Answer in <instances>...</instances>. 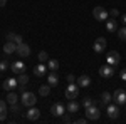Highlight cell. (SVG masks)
I'll list each match as a JSON object with an SVG mask.
<instances>
[{
  "label": "cell",
  "instance_id": "obj_15",
  "mask_svg": "<svg viewBox=\"0 0 126 124\" xmlns=\"http://www.w3.org/2000/svg\"><path fill=\"white\" fill-rule=\"evenodd\" d=\"M47 84H49L50 87L59 86V76H57V72H52V70H49V74H47Z\"/></svg>",
  "mask_w": 126,
  "mask_h": 124
},
{
  "label": "cell",
  "instance_id": "obj_2",
  "mask_svg": "<svg viewBox=\"0 0 126 124\" xmlns=\"http://www.w3.org/2000/svg\"><path fill=\"white\" fill-rule=\"evenodd\" d=\"M93 17L96 20H99V22H104V20H108V17H109V12H108L104 7L97 5V7L93 9Z\"/></svg>",
  "mask_w": 126,
  "mask_h": 124
},
{
  "label": "cell",
  "instance_id": "obj_36",
  "mask_svg": "<svg viewBox=\"0 0 126 124\" xmlns=\"http://www.w3.org/2000/svg\"><path fill=\"white\" fill-rule=\"evenodd\" d=\"M119 77H121L123 81H126V69H123V70L119 72Z\"/></svg>",
  "mask_w": 126,
  "mask_h": 124
},
{
  "label": "cell",
  "instance_id": "obj_10",
  "mask_svg": "<svg viewBox=\"0 0 126 124\" xmlns=\"http://www.w3.org/2000/svg\"><path fill=\"white\" fill-rule=\"evenodd\" d=\"M50 112H52V116L61 117L62 114H66V107H64V104H61V102H56V104L50 106Z\"/></svg>",
  "mask_w": 126,
  "mask_h": 124
},
{
  "label": "cell",
  "instance_id": "obj_4",
  "mask_svg": "<svg viewBox=\"0 0 126 124\" xmlns=\"http://www.w3.org/2000/svg\"><path fill=\"white\" fill-rule=\"evenodd\" d=\"M99 116H101V112H99V106L93 104V106H89V107H86V117L89 119V121H97Z\"/></svg>",
  "mask_w": 126,
  "mask_h": 124
},
{
  "label": "cell",
  "instance_id": "obj_26",
  "mask_svg": "<svg viewBox=\"0 0 126 124\" xmlns=\"http://www.w3.org/2000/svg\"><path fill=\"white\" fill-rule=\"evenodd\" d=\"M37 59H39V62H47L49 60V54L46 52V50H40L39 55H37Z\"/></svg>",
  "mask_w": 126,
  "mask_h": 124
},
{
  "label": "cell",
  "instance_id": "obj_28",
  "mask_svg": "<svg viewBox=\"0 0 126 124\" xmlns=\"http://www.w3.org/2000/svg\"><path fill=\"white\" fill-rule=\"evenodd\" d=\"M93 104H94V99H93V97H84V99H82V106H84V109L89 107V106H93Z\"/></svg>",
  "mask_w": 126,
  "mask_h": 124
},
{
  "label": "cell",
  "instance_id": "obj_35",
  "mask_svg": "<svg viewBox=\"0 0 126 124\" xmlns=\"http://www.w3.org/2000/svg\"><path fill=\"white\" fill-rule=\"evenodd\" d=\"M87 121H89L87 117H81V119H78L76 123H78V124H84V123H87Z\"/></svg>",
  "mask_w": 126,
  "mask_h": 124
},
{
  "label": "cell",
  "instance_id": "obj_33",
  "mask_svg": "<svg viewBox=\"0 0 126 124\" xmlns=\"http://www.w3.org/2000/svg\"><path fill=\"white\" fill-rule=\"evenodd\" d=\"M15 35H17L15 32H9L7 34V40H15Z\"/></svg>",
  "mask_w": 126,
  "mask_h": 124
},
{
  "label": "cell",
  "instance_id": "obj_21",
  "mask_svg": "<svg viewBox=\"0 0 126 124\" xmlns=\"http://www.w3.org/2000/svg\"><path fill=\"white\" fill-rule=\"evenodd\" d=\"M47 69L52 70V72H57L59 70V60H56V59H49L47 60Z\"/></svg>",
  "mask_w": 126,
  "mask_h": 124
},
{
  "label": "cell",
  "instance_id": "obj_13",
  "mask_svg": "<svg viewBox=\"0 0 126 124\" xmlns=\"http://www.w3.org/2000/svg\"><path fill=\"white\" fill-rule=\"evenodd\" d=\"M25 117L29 119V121H37L40 117V111L35 107V106H32V107H29V111L25 112Z\"/></svg>",
  "mask_w": 126,
  "mask_h": 124
},
{
  "label": "cell",
  "instance_id": "obj_22",
  "mask_svg": "<svg viewBox=\"0 0 126 124\" xmlns=\"http://www.w3.org/2000/svg\"><path fill=\"white\" fill-rule=\"evenodd\" d=\"M79 111V104L72 99V101H69V104H67V112H71V114H74V112H78Z\"/></svg>",
  "mask_w": 126,
  "mask_h": 124
},
{
  "label": "cell",
  "instance_id": "obj_5",
  "mask_svg": "<svg viewBox=\"0 0 126 124\" xmlns=\"http://www.w3.org/2000/svg\"><path fill=\"white\" fill-rule=\"evenodd\" d=\"M113 101H114L118 106H126V91L116 89L114 94H113Z\"/></svg>",
  "mask_w": 126,
  "mask_h": 124
},
{
  "label": "cell",
  "instance_id": "obj_16",
  "mask_svg": "<svg viewBox=\"0 0 126 124\" xmlns=\"http://www.w3.org/2000/svg\"><path fill=\"white\" fill-rule=\"evenodd\" d=\"M3 52H5L7 55L14 54V52H17V44H15L14 40H7L5 45H3Z\"/></svg>",
  "mask_w": 126,
  "mask_h": 124
},
{
  "label": "cell",
  "instance_id": "obj_14",
  "mask_svg": "<svg viewBox=\"0 0 126 124\" xmlns=\"http://www.w3.org/2000/svg\"><path fill=\"white\" fill-rule=\"evenodd\" d=\"M17 54H19L20 57H29L30 55V47L25 44V42L17 44Z\"/></svg>",
  "mask_w": 126,
  "mask_h": 124
},
{
  "label": "cell",
  "instance_id": "obj_11",
  "mask_svg": "<svg viewBox=\"0 0 126 124\" xmlns=\"http://www.w3.org/2000/svg\"><path fill=\"white\" fill-rule=\"evenodd\" d=\"M10 70L14 74H22V72H25V64L22 60H15V62L10 64Z\"/></svg>",
  "mask_w": 126,
  "mask_h": 124
},
{
  "label": "cell",
  "instance_id": "obj_31",
  "mask_svg": "<svg viewBox=\"0 0 126 124\" xmlns=\"http://www.w3.org/2000/svg\"><path fill=\"white\" fill-rule=\"evenodd\" d=\"M7 67H9V62L3 59V60H0V70L3 72V70H7Z\"/></svg>",
  "mask_w": 126,
  "mask_h": 124
},
{
  "label": "cell",
  "instance_id": "obj_29",
  "mask_svg": "<svg viewBox=\"0 0 126 124\" xmlns=\"http://www.w3.org/2000/svg\"><path fill=\"white\" fill-rule=\"evenodd\" d=\"M10 112L19 114V112H22V109H20V106H17V104H10Z\"/></svg>",
  "mask_w": 126,
  "mask_h": 124
},
{
  "label": "cell",
  "instance_id": "obj_8",
  "mask_svg": "<svg viewBox=\"0 0 126 124\" xmlns=\"http://www.w3.org/2000/svg\"><path fill=\"white\" fill-rule=\"evenodd\" d=\"M114 74V67L109 66V64H104V66L99 67V76L104 77V79H109V77H113Z\"/></svg>",
  "mask_w": 126,
  "mask_h": 124
},
{
  "label": "cell",
  "instance_id": "obj_25",
  "mask_svg": "<svg viewBox=\"0 0 126 124\" xmlns=\"http://www.w3.org/2000/svg\"><path fill=\"white\" fill-rule=\"evenodd\" d=\"M17 81H19V84L25 86V84L29 82V76H27L25 72H22V74H19V79H17Z\"/></svg>",
  "mask_w": 126,
  "mask_h": 124
},
{
  "label": "cell",
  "instance_id": "obj_40",
  "mask_svg": "<svg viewBox=\"0 0 126 124\" xmlns=\"http://www.w3.org/2000/svg\"><path fill=\"white\" fill-rule=\"evenodd\" d=\"M5 3H7V0H0V7H5Z\"/></svg>",
  "mask_w": 126,
  "mask_h": 124
},
{
  "label": "cell",
  "instance_id": "obj_7",
  "mask_svg": "<svg viewBox=\"0 0 126 124\" xmlns=\"http://www.w3.org/2000/svg\"><path fill=\"white\" fill-rule=\"evenodd\" d=\"M2 87H3V91L10 92V91H14V89H17V87H19V81H17L15 77H9V79H5V81H3Z\"/></svg>",
  "mask_w": 126,
  "mask_h": 124
},
{
  "label": "cell",
  "instance_id": "obj_23",
  "mask_svg": "<svg viewBox=\"0 0 126 124\" xmlns=\"http://www.w3.org/2000/svg\"><path fill=\"white\" fill-rule=\"evenodd\" d=\"M17 101H19V94H15L14 91H10L9 94H7V102L9 104H17Z\"/></svg>",
  "mask_w": 126,
  "mask_h": 124
},
{
  "label": "cell",
  "instance_id": "obj_39",
  "mask_svg": "<svg viewBox=\"0 0 126 124\" xmlns=\"http://www.w3.org/2000/svg\"><path fill=\"white\" fill-rule=\"evenodd\" d=\"M121 22L126 25V14H123V15H121Z\"/></svg>",
  "mask_w": 126,
  "mask_h": 124
},
{
  "label": "cell",
  "instance_id": "obj_1",
  "mask_svg": "<svg viewBox=\"0 0 126 124\" xmlns=\"http://www.w3.org/2000/svg\"><path fill=\"white\" fill-rule=\"evenodd\" d=\"M20 101H22V106H25V107H32V106H35L37 102V97L34 92H22L20 94Z\"/></svg>",
  "mask_w": 126,
  "mask_h": 124
},
{
  "label": "cell",
  "instance_id": "obj_37",
  "mask_svg": "<svg viewBox=\"0 0 126 124\" xmlns=\"http://www.w3.org/2000/svg\"><path fill=\"white\" fill-rule=\"evenodd\" d=\"M61 117H62V121H64V123H71V117H69V116L62 114V116H61Z\"/></svg>",
  "mask_w": 126,
  "mask_h": 124
},
{
  "label": "cell",
  "instance_id": "obj_27",
  "mask_svg": "<svg viewBox=\"0 0 126 124\" xmlns=\"http://www.w3.org/2000/svg\"><path fill=\"white\" fill-rule=\"evenodd\" d=\"M116 34H118V37L121 39V40H126V25L121 27L119 30H116Z\"/></svg>",
  "mask_w": 126,
  "mask_h": 124
},
{
  "label": "cell",
  "instance_id": "obj_32",
  "mask_svg": "<svg viewBox=\"0 0 126 124\" xmlns=\"http://www.w3.org/2000/svg\"><path fill=\"white\" fill-rule=\"evenodd\" d=\"M109 15H111L113 19H116V17H119V12H118V9H111V12H109Z\"/></svg>",
  "mask_w": 126,
  "mask_h": 124
},
{
  "label": "cell",
  "instance_id": "obj_19",
  "mask_svg": "<svg viewBox=\"0 0 126 124\" xmlns=\"http://www.w3.org/2000/svg\"><path fill=\"white\" fill-rule=\"evenodd\" d=\"M111 101H113V96L109 94V92H103V94L99 96V107L101 106H108Z\"/></svg>",
  "mask_w": 126,
  "mask_h": 124
},
{
  "label": "cell",
  "instance_id": "obj_20",
  "mask_svg": "<svg viewBox=\"0 0 126 124\" xmlns=\"http://www.w3.org/2000/svg\"><path fill=\"white\" fill-rule=\"evenodd\" d=\"M106 30H108V32H116V30H118L116 19H108L106 20Z\"/></svg>",
  "mask_w": 126,
  "mask_h": 124
},
{
  "label": "cell",
  "instance_id": "obj_3",
  "mask_svg": "<svg viewBox=\"0 0 126 124\" xmlns=\"http://www.w3.org/2000/svg\"><path fill=\"white\" fill-rule=\"evenodd\" d=\"M66 99H69V101H72V99H76L79 96V86L78 84H74V82H69V86L66 87Z\"/></svg>",
  "mask_w": 126,
  "mask_h": 124
},
{
  "label": "cell",
  "instance_id": "obj_30",
  "mask_svg": "<svg viewBox=\"0 0 126 124\" xmlns=\"http://www.w3.org/2000/svg\"><path fill=\"white\" fill-rule=\"evenodd\" d=\"M0 114H7V102L0 99Z\"/></svg>",
  "mask_w": 126,
  "mask_h": 124
},
{
  "label": "cell",
  "instance_id": "obj_24",
  "mask_svg": "<svg viewBox=\"0 0 126 124\" xmlns=\"http://www.w3.org/2000/svg\"><path fill=\"white\" fill-rule=\"evenodd\" d=\"M39 94L42 96V97H47L49 94H50V86L49 84H44V86L39 87Z\"/></svg>",
  "mask_w": 126,
  "mask_h": 124
},
{
  "label": "cell",
  "instance_id": "obj_6",
  "mask_svg": "<svg viewBox=\"0 0 126 124\" xmlns=\"http://www.w3.org/2000/svg\"><path fill=\"white\" fill-rule=\"evenodd\" d=\"M119 62H121V55H119V52H118V50H111V52L108 54V57H106V64L116 67Z\"/></svg>",
  "mask_w": 126,
  "mask_h": 124
},
{
  "label": "cell",
  "instance_id": "obj_18",
  "mask_svg": "<svg viewBox=\"0 0 126 124\" xmlns=\"http://www.w3.org/2000/svg\"><path fill=\"white\" fill-rule=\"evenodd\" d=\"M46 72H47V67H46L44 62H40L39 66L34 67V74H35L37 77H44V76H46Z\"/></svg>",
  "mask_w": 126,
  "mask_h": 124
},
{
  "label": "cell",
  "instance_id": "obj_9",
  "mask_svg": "<svg viewBox=\"0 0 126 124\" xmlns=\"http://www.w3.org/2000/svg\"><path fill=\"white\" fill-rule=\"evenodd\" d=\"M119 112L121 111H119V106L116 102H113V104L109 102L108 104V116H109V119H116L118 116H119Z\"/></svg>",
  "mask_w": 126,
  "mask_h": 124
},
{
  "label": "cell",
  "instance_id": "obj_38",
  "mask_svg": "<svg viewBox=\"0 0 126 124\" xmlns=\"http://www.w3.org/2000/svg\"><path fill=\"white\" fill-rule=\"evenodd\" d=\"M67 81H69V82H74V81H76L74 74H67Z\"/></svg>",
  "mask_w": 126,
  "mask_h": 124
},
{
  "label": "cell",
  "instance_id": "obj_41",
  "mask_svg": "<svg viewBox=\"0 0 126 124\" xmlns=\"http://www.w3.org/2000/svg\"><path fill=\"white\" fill-rule=\"evenodd\" d=\"M0 72H2V70H0Z\"/></svg>",
  "mask_w": 126,
  "mask_h": 124
},
{
  "label": "cell",
  "instance_id": "obj_34",
  "mask_svg": "<svg viewBox=\"0 0 126 124\" xmlns=\"http://www.w3.org/2000/svg\"><path fill=\"white\" fill-rule=\"evenodd\" d=\"M14 42H15V44H22V42H24L22 35H19V34H17V35H15V40H14Z\"/></svg>",
  "mask_w": 126,
  "mask_h": 124
},
{
  "label": "cell",
  "instance_id": "obj_12",
  "mask_svg": "<svg viewBox=\"0 0 126 124\" xmlns=\"http://www.w3.org/2000/svg\"><path fill=\"white\" fill-rule=\"evenodd\" d=\"M93 49H94V52L101 54V52L106 49V39H104V37H97L96 40H94V45H93Z\"/></svg>",
  "mask_w": 126,
  "mask_h": 124
},
{
  "label": "cell",
  "instance_id": "obj_17",
  "mask_svg": "<svg viewBox=\"0 0 126 124\" xmlns=\"http://www.w3.org/2000/svg\"><path fill=\"white\" fill-rule=\"evenodd\" d=\"M78 86L79 87H89V86H91V77L86 76V74L79 76L78 77Z\"/></svg>",
  "mask_w": 126,
  "mask_h": 124
}]
</instances>
